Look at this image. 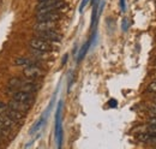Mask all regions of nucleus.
Wrapping results in <instances>:
<instances>
[{
    "label": "nucleus",
    "mask_w": 156,
    "mask_h": 149,
    "mask_svg": "<svg viewBox=\"0 0 156 149\" xmlns=\"http://www.w3.org/2000/svg\"><path fill=\"white\" fill-rule=\"evenodd\" d=\"M29 64H31V60L28 59V58H17V59H15V61H13V65H16V66L29 65Z\"/></svg>",
    "instance_id": "obj_14"
},
{
    "label": "nucleus",
    "mask_w": 156,
    "mask_h": 149,
    "mask_svg": "<svg viewBox=\"0 0 156 149\" xmlns=\"http://www.w3.org/2000/svg\"><path fill=\"white\" fill-rule=\"evenodd\" d=\"M47 115H48V113L46 112L44 117L42 115V117H41V119H40V120H37V122L35 123V125H34V126L30 129V133H31V135H33V133H35V132H37V131L42 128V125L44 124V120H46V117H47Z\"/></svg>",
    "instance_id": "obj_13"
},
{
    "label": "nucleus",
    "mask_w": 156,
    "mask_h": 149,
    "mask_svg": "<svg viewBox=\"0 0 156 149\" xmlns=\"http://www.w3.org/2000/svg\"><path fill=\"white\" fill-rule=\"evenodd\" d=\"M22 84H23V81H22L20 78H18V77L11 78V79L9 81V90H11V92H17V90L20 89Z\"/></svg>",
    "instance_id": "obj_11"
},
{
    "label": "nucleus",
    "mask_w": 156,
    "mask_h": 149,
    "mask_svg": "<svg viewBox=\"0 0 156 149\" xmlns=\"http://www.w3.org/2000/svg\"><path fill=\"white\" fill-rule=\"evenodd\" d=\"M122 30H124V31L127 30V20H126V19L122 20Z\"/></svg>",
    "instance_id": "obj_21"
},
{
    "label": "nucleus",
    "mask_w": 156,
    "mask_h": 149,
    "mask_svg": "<svg viewBox=\"0 0 156 149\" xmlns=\"http://www.w3.org/2000/svg\"><path fill=\"white\" fill-rule=\"evenodd\" d=\"M90 45H91V38L88 41V42H85L83 46H82V48L79 49V53H78V56H77V60L78 63L79 61H82L83 59H84V56H85V54L88 53V49H89V47H90Z\"/></svg>",
    "instance_id": "obj_12"
},
{
    "label": "nucleus",
    "mask_w": 156,
    "mask_h": 149,
    "mask_svg": "<svg viewBox=\"0 0 156 149\" xmlns=\"http://www.w3.org/2000/svg\"><path fill=\"white\" fill-rule=\"evenodd\" d=\"M13 99L22 101V102H27V104H33L34 101V95L33 93H29V92H24V90H17L13 94Z\"/></svg>",
    "instance_id": "obj_6"
},
{
    "label": "nucleus",
    "mask_w": 156,
    "mask_h": 149,
    "mask_svg": "<svg viewBox=\"0 0 156 149\" xmlns=\"http://www.w3.org/2000/svg\"><path fill=\"white\" fill-rule=\"evenodd\" d=\"M117 106H118L117 100H114V99L109 100V107H117Z\"/></svg>",
    "instance_id": "obj_19"
},
{
    "label": "nucleus",
    "mask_w": 156,
    "mask_h": 149,
    "mask_svg": "<svg viewBox=\"0 0 156 149\" xmlns=\"http://www.w3.org/2000/svg\"><path fill=\"white\" fill-rule=\"evenodd\" d=\"M89 2V0H82V2H80V6H79V12H83V10H84V7L87 6V4Z\"/></svg>",
    "instance_id": "obj_16"
},
{
    "label": "nucleus",
    "mask_w": 156,
    "mask_h": 149,
    "mask_svg": "<svg viewBox=\"0 0 156 149\" xmlns=\"http://www.w3.org/2000/svg\"><path fill=\"white\" fill-rule=\"evenodd\" d=\"M61 18V15L58 11L54 12H46V13H40L36 15L37 22H43V20H49V22H58Z\"/></svg>",
    "instance_id": "obj_7"
},
{
    "label": "nucleus",
    "mask_w": 156,
    "mask_h": 149,
    "mask_svg": "<svg viewBox=\"0 0 156 149\" xmlns=\"http://www.w3.org/2000/svg\"><path fill=\"white\" fill-rule=\"evenodd\" d=\"M66 60H67V54H66V56H64V60H62V65H64V64L66 63Z\"/></svg>",
    "instance_id": "obj_22"
},
{
    "label": "nucleus",
    "mask_w": 156,
    "mask_h": 149,
    "mask_svg": "<svg viewBox=\"0 0 156 149\" xmlns=\"http://www.w3.org/2000/svg\"><path fill=\"white\" fill-rule=\"evenodd\" d=\"M149 92H153V93H156V81L155 82H151L150 85H149Z\"/></svg>",
    "instance_id": "obj_17"
},
{
    "label": "nucleus",
    "mask_w": 156,
    "mask_h": 149,
    "mask_svg": "<svg viewBox=\"0 0 156 149\" xmlns=\"http://www.w3.org/2000/svg\"><path fill=\"white\" fill-rule=\"evenodd\" d=\"M31 105L30 104H27V102H22V101H18L16 99H12L9 104V108H12V110H17V111H20L23 113H27V112L30 110Z\"/></svg>",
    "instance_id": "obj_5"
},
{
    "label": "nucleus",
    "mask_w": 156,
    "mask_h": 149,
    "mask_svg": "<svg viewBox=\"0 0 156 149\" xmlns=\"http://www.w3.org/2000/svg\"><path fill=\"white\" fill-rule=\"evenodd\" d=\"M23 74L24 76L27 77V78H29V79H39L41 77H43L44 76V71L37 66L36 64H29V65H27V67L24 69V71H23Z\"/></svg>",
    "instance_id": "obj_3"
},
{
    "label": "nucleus",
    "mask_w": 156,
    "mask_h": 149,
    "mask_svg": "<svg viewBox=\"0 0 156 149\" xmlns=\"http://www.w3.org/2000/svg\"><path fill=\"white\" fill-rule=\"evenodd\" d=\"M149 124L153 125V126H156V117H153L149 119Z\"/></svg>",
    "instance_id": "obj_20"
},
{
    "label": "nucleus",
    "mask_w": 156,
    "mask_h": 149,
    "mask_svg": "<svg viewBox=\"0 0 156 149\" xmlns=\"http://www.w3.org/2000/svg\"><path fill=\"white\" fill-rule=\"evenodd\" d=\"M44 41L48 42H60L61 41V35L57 33L55 30H46V31H37V36Z\"/></svg>",
    "instance_id": "obj_4"
},
{
    "label": "nucleus",
    "mask_w": 156,
    "mask_h": 149,
    "mask_svg": "<svg viewBox=\"0 0 156 149\" xmlns=\"http://www.w3.org/2000/svg\"><path fill=\"white\" fill-rule=\"evenodd\" d=\"M120 10L122 12L126 11V2H125V0H120Z\"/></svg>",
    "instance_id": "obj_18"
},
{
    "label": "nucleus",
    "mask_w": 156,
    "mask_h": 149,
    "mask_svg": "<svg viewBox=\"0 0 156 149\" xmlns=\"http://www.w3.org/2000/svg\"><path fill=\"white\" fill-rule=\"evenodd\" d=\"M5 114H7L15 123H17V122H20L23 118H24V113L20 111H17V110H12V108H9Z\"/></svg>",
    "instance_id": "obj_10"
},
{
    "label": "nucleus",
    "mask_w": 156,
    "mask_h": 149,
    "mask_svg": "<svg viewBox=\"0 0 156 149\" xmlns=\"http://www.w3.org/2000/svg\"><path fill=\"white\" fill-rule=\"evenodd\" d=\"M57 22H49V20H43L37 22L35 25V30L37 31H46V30H55L57 29Z\"/></svg>",
    "instance_id": "obj_8"
},
{
    "label": "nucleus",
    "mask_w": 156,
    "mask_h": 149,
    "mask_svg": "<svg viewBox=\"0 0 156 149\" xmlns=\"http://www.w3.org/2000/svg\"><path fill=\"white\" fill-rule=\"evenodd\" d=\"M48 6H61V7H65L66 2L64 0H41L37 4V9L48 7Z\"/></svg>",
    "instance_id": "obj_9"
},
{
    "label": "nucleus",
    "mask_w": 156,
    "mask_h": 149,
    "mask_svg": "<svg viewBox=\"0 0 156 149\" xmlns=\"http://www.w3.org/2000/svg\"><path fill=\"white\" fill-rule=\"evenodd\" d=\"M39 1H41V0H39Z\"/></svg>",
    "instance_id": "obj_23"
},
{
    "label": "nucleus",
    "mask_w": 156,
    "mask_h": 149,
    "mask_svg": "<svg viewBox=\"0 0 156 149\" xmlns=\"http://www.w3.org/2000/svg\"><path fill=\"white\" fill-rule=\"evenodd\" d=\"M29 45H30V47H31L33 49L40 51V52H46V53H48V52L54 51V46L52 45V42L44 41V40H42V38H40V37H35V38L30 40Z\"/></svg>",
    "instance_id": "obj_1"
},
{
    "label": "nucleus",
    "mask_w": 156,
    "mask_h": 149,
    "mask_svg": "<svg viewBox=\"0 0 156 149\" xmlns=\"http://www.w3.org/2000/svg\"><path fill=\"white\" fill-rule=\"evenodd\" d=\"M61 108H62V101L58 104V108L55 113V138H57V146L58 148L62 147V126H61Z\"/></svg>",
    "instance_id": "obj_2"
},
{
    "label": "nucleus",
    "mask_w": 156,
    "mask_h": 149,
    "mask_svg": "<svg viewBox=\"0 0 156 149\" xmlns=\"http://www.w3.org/2000/svg\"><path fill=\"white\" fill-rule=\"evenodd\" d=\"M7 110H9V105H6L5 102L0 101V114H5Z\"/></svg>",
    "instance_id": "obj_15"
}]
</instances>
